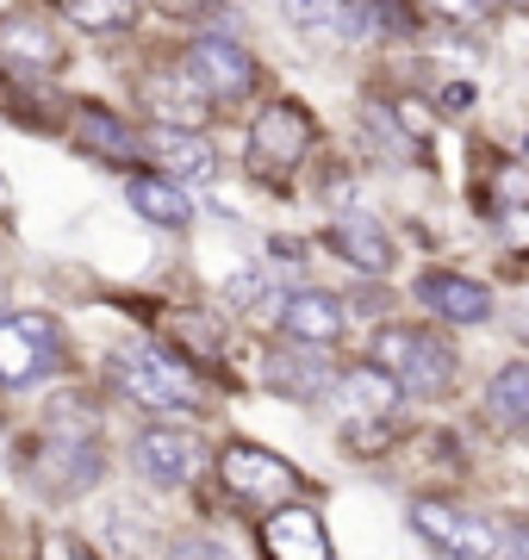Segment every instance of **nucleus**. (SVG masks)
Instances as JSON below:
<instances>
[{
  "label": "nucleus",
  "instance_id": "nucleus-1",
  "mask_svg": "<svg viewBox=\"0 0 529 560\" xmlns=\"http://www.w3.org/2000/svg\"><path fill=\"white\" fill-rule=\"evenodd\" d=\"M374 368L405 399H443L448 386H455V374H461L455 349L436 330H424V324H380L374 330Z\"/></svg>",
  "mask_w": 529,
  "mask_h": 560
},
{
  "label": "nucleus",
  "instance_id": "nucleus-2",
  "mask_svg": "<svg viewBox=\"0 0 529 560\" xmlns=\"http://www.w3.org/2000/svg\"><path fill=\"white\" fill-rule=\"evenodd\" d=\"M106 381L119 386V399H131L138 411L175 418V411H200V381L187 374L168 349H119L106 361Z\"/></svg>",
  "mask_w": 529,
  "mask_h": 560
},
{
  "label": "nucleus",
  "instance_id": "nucleus-3",
  "mask_svg": "<svg viewBox=\"0 0 529 560\" xmlns=\"http://www.w3.org/2000/svg\"><path fill=\"white\" fill-rule=\"evenodd\" d=\"M311 143H318V119H311L299 101H268L249 125V175L268 180V187H286V180L306 168Z\"/></svg>",
  "mask_w": 529,
  "mask_h": 560
},
{
  "label": "nucleus",
  "instance_id": "nucleus-4",
  "mask_svg": "<svg viewBox=\"0 0 529 560\" xmlns=\"http://www.w3.org/2000/svg\"><path fill=\"white\" fill-rule=\"evenodd\" d=\"M219 480H224L231 499L262 504V511H281V504H293L299 492H306V474H299L293 460H281L274 448H262V442H224L219 448Z\"/></svg>",
  "mask_w": 529,
  "mask_h": 560
},
{
  "label": "nucleus",
  "instance_id": "nucleus-5",
  "mask_svg": "<svg viewBox=\"0 0 529 560\" xmlns=\"http://www.w3.org/2000/svg\"><path fill=\"white\" fill-rule=\"evenodd\" d=\"M62 368V330L44 312L0 318V386H38Z\"/></svg>",
  "mask_w": 529,
  "mask_h": 560
},
{
  "label": "nucleus",
  "instance_id": "nucleus-6",
  "mask_svg": "<svg viewBox=\"0 0 529 560\" xmlns=\"http://www.w3.org/2000/svg\"><path fill=\"white\" fill-rule=\"evenodd\" d=\"M181 69L193 81H200V94L205 101H249L256 94V57H249L244 44H231L219 38V32H200V38L181 50Z\"/></svg>",
  "mask_w": 529,
  "mask_h": 560
},
{
  "label": "nucleus",
  "instance_id": "nucleus-7",
  "mask_svg": "<svg viewBox=\"0 0 529 560\" xmlns=\"http://www.w3.org/2000/svg\"><path fill=\"white\" fill-rule=\"evenodd\" d=\"M62 62H69V50L44 13H7L0 20V69L13 81H50Z\"/></svg>",
  "mask_w": 529,
  "mask_h": 560
},
{
  "label": "nucleus",
  "instance_id": "nucleus-8",
  "mask_svg": "<svg viewBox=\"0 0 529 560\" xmlns=\"http://www.w3.org/2000/svg\"><path fill=\"white\" fill-rule=\"evenodd\" d=\"M411 529L424 536V548L455 555V560H492V548H498L486 517H468V511H455L448 499H418L411 504Z\"/></svg>",
  "mask_w": 529,
  "mask_h": 560
},
{
  "label": "nucleus",
  "instance_id": "nucleus-9",
  "mask_svg": "<svg viewBox=\"0 0 529 560\" xmlns=\"http://www.w3.org/2000/svg\"><path fill=\"white\" fill-rule=\"evenodd\" d=\"M262 386L274 393V399L311 405V399H325L330 386H337V368H330L325 349L286 342V349H268V361H262Z\"/></svg>",
  "mask_w": 529,
  "mask_h": 560
},
{
  "label": "nucleus",
  "instance_id": "nucleus-10",
  "mask_svg": "<svg viewBox=\"0 0 529 560\" xmlns=\"http://www.w3.org/2000/svg\"><path fill=\"white\" fill-rule=\"evenodd\" d=\"M131 460H138V474L150 486L175 492V486H187L200 474V442L187 436V430H175V423H150V430H138V442H131Z\"/></svg>",
  "mask_w": 529,
  "mask_h": 560
},
{
  "label": "nucleus",
  "instance_id": "nucleus-11",
  "mask_svg": "<svg viewBox=\"0 0 529 560\" xmlns=\"http://www.w3.org/2000/svg\"><path fill=\"white\" fill-rule=\"evenodd\" d=\"M138 94L143 106L156 113V125H175V131H200L212 101L200 94V81L187 75L181 62H163V69H143L138 75Z\"/></svg>",
  "mask_w": 529,
  "mask_h": 560
},
{
  "label": "nucleus",
  "instance_id": "nucleus-12",
  "mask_svg": "<svg viewBox=\"0 0 529 560\" xmlns=\"http://www.w3.org/2000/svg\"><path fill=\"white\" fill-rule=\"evenodd\" d=\"M281 330H286V342L330 349V342L343 337V305H337V293H325V287H293L286 305H281Z\"/></svg>",
  "mask_w": 529,
  "mask_h": 560
},
{
  "label": "nucleus",
  "instance_id": "nucleus-13",
  "mask_svg": "<svg viewBox=\"0 0 529 560\" xmlns=\"http://www.w3.org/2000/svg\"><path fill=\"white\" fill-rule=\"evenodd\" d=\"M262 555L268 560H337L318 511H306V504H281V511L262 523Z\"/></svg>",
  "mask_w": 529,
  "mask_h": 560
},
{
  "label": "nucleus",
  "instance_id": "nucleus-14",
  "mask_svg": "<svg viewBox=\"0 0 529 560\" xmlns=\"http://www.w3.org/2000/svg\"><path fill=\"white\" fill-rule=\"evenodd\" d=\"M281 20L299 38L337 44V38H362L367 32V0H281Z\"/></svg>",
  "mask_w": 529,
  "mask_h": 560
},
{
  "label": "nucleus",
  "instance_id": "nucleus-15",
  "mask_svg": "<svg viewBox=\"0 0 529 560\" xmlns=\"http://www.w3.org/2000/svg\"><path fill=\"white\" fill-rule=\"evenodd\" d=\"M418 300H424L436 318H448V324H486L492 318V293L486 287L468 280V275H448V268L418 275Z\"/></svg>",
  "mask_w": 529,
  "mask_h": 560
},
{
  "label": "nucleus",
  "instance_id": "nucleus-16",
  "mask_svg": "<svg viewBox=\"0 0 529 560\" xmlns=\"http://www.w3.org/2000/svg\"><path fill=\"white\" fill-rule=\"evenodd\" d=\"M150 156H156V168H163L168 180L187 175V180H212L219 175V150L200 138V131H175V125H156V138L143 143Z\"/></svg>",
  "mask_w": 529,
  "mask_h": 560
},
{
  "label": "nucleus",
  "instance_id": "nucleus-17",
  "mask_svg": "<svg viewBox=\"0 0 529 560\" xmlns=\"http://www.w3.org/2000/svg\"><path fill=\"white\" fill-rule=\"evenodd\" d=\"M330 249H337L349 268H362V275H387L392 268V237L367 219V212H343V219L330 224Z\"/></svg>",
  "mask_w": 529,
  "mask_h": 560
},
{
  "label": "nucleus",
  "instance_id": "nucleus-18",
  "mask_svg": "<svg viewBox=\"0 0 529 560\" xmlns=\"http://www.w3.org/2000/svg\"><path fill=\"white\" fill-rule=\"evenodd\" d=\"M75 143L82 150H94V156H106V162H131V156H143V138L131 131L125 119H113L106 106H94V101H82L75 106Z\"/></svg>",
  "mask_w": 529,
  "mask_h": 560
},
{
  "label": "nucleus",
  "instance_id": "nucleus-19",
  "mask_svg": "<svg viewBox=\"0 0 529 560\" xmlns=\"http://www.w3.org/2000/svg\"><path fill=\"white\" fill-rule=\"evenodd\" d=\"M125 200H131L138 219L163 224V231H187V224H193V200H187L168 175H131L125 180Z\"/></svg>",
  "mask_w": 529,
  "mask_h": 560
},
{
  "label": "nucleus",
  "instance_id": "nucleus-20",
  "mask_svg": "<svg viewBox=\"0 0 529 560\" xmlns=\"http://www.w3.org/2000/svg\"><path fill=\"white\" fill-rule=\"evenodd\" d=\"M399 399H405V393H399V386H392L374 361H367V368H355V374H343V405L355 411V423H349V430L392 423V418H399Z\"/></svg>",
  "mask_w": 529,
  "mask_h": 560
},
{
  "label": "nucleus",
  "instance_id": "nucleus-21",
  "mask_svg": "<svg viewBox=\"0 0 529 560\" xmlns=\"http://www.w3.org/2000/svg\"><path fill=\"white\" fill-rule=\"evenodd\" d=\"M486 418L498 423V430H529V361H510V368L492 374Z\"/></svg>",
  "mask_w": 529,
  "mask_h": 560
},
{
  "label": "nucleus",
  "instance_id": "nucleus-22",
  "mask_svg": "<svg viewBox=\"0 0 529 560\" xmlns=\"http://www.w3.org/2000/svg\"><path fill=\"white\" fill-rule=\"evenodd\" d=\"M57 13L82 32H131L143 0H57Z\"/></svg>",
  "mask_w": 529,
  "mask_h": 560
},
{
  "label": "nucleus",
  "instance_id": "nucleus-23",
  "mask_svg": "<svg viewBox=\"0 0 529 560\" xmlns=\"http://www.w3.org/2000/svg\"><path fill=\"white\" fill-rule=\"evenodd\" d=\"M492 212L498 219H529V162H498V175H492Z\"/></svg>",
  "mask_w": 529,
  "mask_h": 560
},
{
  "label": "nucleus",
  "instance_id": "nucleus-24",
  "mask_svg": "<svg viewBox=\"0 0 529 560\" xmlns=\"http://www.w3.org/2000/svg\"><path fill=\"white\" fill-rule=\"evenodd\" d=\"M32 541H38V560H101L82 536H69V529H50V523H44Z\"/></svg>",
  "mask_w": 529,
  "mask_h": 560
},
{
  "label": "nucleus",
  "instance_id": "nucleus-25",
  "mask_svg": "<svg viewBox=\"0 0 529 560\" xmlns=\"http://www.w3.org/2000/svg\"><path fill=\"white\" fill-rule=\"evenodd\" d=\"M224 300H231V312H262L268 275H231V280H224Z\"/></svg>",
  "mask_w": 529,
  "mask_h": 560
},
{
  "label": "nucleus",
  "instance_id": "nucleus-26",
  "mask_svg": "<svg viewBox=\"0 0 529 560\" xmlns=\"http://www.w3.org/2000/svg\"><path fill=\"white\" fill-rule=\"evenodd\" d=\"M430 7H436L448 25H486L498 0H430Z\"/></svg>",
  "mask_w": 529,
  "mask_h": 560
},
{
  "label": "nucleus",
  "instance_id": "nucleus-27",
  "mask_svg": "<svg viewBox=\"0 0 529 560\" xmlns=\"http://www.w3.org/2000/svg\"><path fill=\"white\" fill-rule=\"evenodd\" d=\"M175 560H237L224 541H212V536H193V541H181L175 548Z\"/></svg>",
  "mask_w": 529,
  "mask_h": 560
},
{
  "label": "nucleus",
  "instance_id": "nucleus-28",
  "mask_svg": "<svg viewBox=\"0 0 529 560\" xmlns=\"http://www.w3.org/2000/svg\"><path fill=\"white\" fill-rule=\"evenodd\" d=\"M505 560H529V517L505 523Z\"/></svg>",
  "mask_w": 529,
  "mask_h": 560
},
{
  "label": "nucleus",
  "instance_id": "nucleus-29",
  "mask_svg": "<svg viewBox=\"0 0 529 560\" xmlns=\"http://www.w3.org/2000/svg\"><path fill=\"white\" fill-rule=\"evenodd\" d=\"M468 106H473V88L468 81H448L443 88V113H468Z\"/></svg>",
  "mask_w": 529,
  "mask_h": 560
},
{
  "label": "nucleus",
  "instance_id": "nucleus-30",
  "mask_svg": "<svg viewBox=\"0 0 529 560\" xmlns=\"http://www.w3.org/2000/svg\"><path fill=\"white\" fill-rule=\"evenodd\" d=\"M7 206H13V187H7V175H0V212H7Z\"/></svg>",
  "mask_w": 529,
  "mask_h": 560
},
{
  "label": "nucleus",
  "instance_id": "nucleus-31",
  "mask_svg": "<svg viewBox=\"0 0 529 560\" xmlns=\"http://www.w3.org/2000/svg\"><path fill=\"white\" fill-rule=\"evenodd\" d=\"M505 7H517V13H529V0H505Z\"/></svg>",
  "mask_w": 529,
  "mask_h": 560
}]
</instances>
